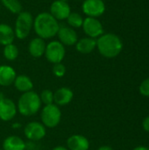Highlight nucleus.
I'll return each instance as SVG.
<instances>
[{"instance_id": "cd10ccee", "label": "nucleus", "mask_w": 149, "mask_h": 150, "mask_svg": "<svg viewBox=\"0 0 149 150\" xmlns=\"http://www.w3.org/2000/svg\"><path fill=\"white\" fill-rule=\"evenodd\" d=\"M133 150H149V148L145 147V146H138V147L134 148Z\"/></svg>"}, {"instance_id": "2eb2a0df", "label": "nucleus", "mask_w": 149, "mask_h": 150, "mask_svg": "<svg viewBox=\"0 0 149 150\" xmlns=\"http://www.w3.org/2000/svg\"><path fill=\"white\" fill-rule=\"evenodd\" d=\"M47 44L45 43V40L36 37L31 40L28 45L29 54L34 58H40L45 54Z\"/></svg>"}, {"instance_id": "20e7f679", "label": "nucleus", "mask_w": 149, "mask_h": 150, "mask_svg": "<svg viewBox=\"0 0 149 150\" xmlns=\"http://www.w3.org/2000/svg\"><path fill=\"white\" fill-rule=\"evenodd\" d=\"M33 26V18L29 11H21L15 21V37L24 40L28 37Z\"/></svg>"}, {"instance_id": "b1692460", "label": "nucleus", "mask_w": 149, "mask_h": 150, "mask_svg": "<svg viewBox=\"0 0 149 150\" xmlns=\"http://www.w3.org/2000/svg\"><path fill=\"white\" fill-rule=\"evenodd\" d=\"M40 98L41 103L45 104L46 105H51L54 102V93L50 90H44L41 91Z\"/></svg>"}, {"instance_id": "9b49d317", "label": "nucleus", "mask_w": 149, "mask_h": 150, "mask_svg": "<svg viewBox=\"0 0 149 150\" xmlns=\"http://www.w3.org/2000/svg\"><path fill=\"white\" fill-rule=\"evenodd\" d=\"M17 113V106L15 103L10 99L4 98L0 99V120L3 121L11 120Z\"/></svg>"}, {"instance_id": "aec40b11", "label": "nucleus", "mask_w": 149, "mask_h": 150, "mask_svg": "<svg viewBox=\"0 0 149 150\" xmlns=\"http://www.w3.org/2000/svg\"><path fill=\"white\" fill-rule=\"evenodd\" d=\"M13 83H14L15 88L18 91L23 92V93L30 91L33 88V83H32L31 78L25 75H19V76H16Z\"/></svg>"}, {"instance_id": "7c9ffc66", "label": "nucleus", "mask_w": 149, "mask_h": 150, "mask_svg": "<svg viewBox=\"0 0 149 150\" xmlns=\"http://www.w3.org/2000/svg\"><path fill=\"white\" fill-rule=\"evenodd\" d=\"M19 127H20V124H13V125H12V127H15V128Z\"/></svg>"}, {"instance_id": "7ed1b4c3", "label": "nucleus", "mask_w": 149, "mask_h": 150, "mask_svg": "<svg viewBox=\"0 0 149 150\" xmlns=\"http://www.w3.org/2000/svg\"><path fill=\"white\" fill-rule=\"evenodd\" d=\"M41 107V101L40 96L32 91H27L23 93L18 101V110L20 114L25 117L32 116L36 114Z\"/></svg>"}, {"instance_id": "0eeeda50", "label": "nucleus", "mask_w": 149, "mask_h": 150, "mask_svg": "<svg viewBox=\"0 0 149 150\" xmlns=\"http://www.w3.org/2000/svg\"><path fill=\"white\" fill-rule=\"evenodd\" d=\"M82 28L87 37L97 39L104 34V27L102 23L97 18L87 17L83 18Z\"/></svg>"}, {"instance_id": "f03ea898", "label": "nucleus", "mask_w": 149, "mask_h": 150, "mask_svg": "<svg viewBox=\"0 0 149 150\" xmlns=\"http://www.w3.org/2000/svg\"><path fill=\"white\" fill-rule=\"evenodd\" d=\"M97 48L105 58L117 57L122 51L123 43L120 38L114 33H104L97 39Z\"/></svg>"}, {"instance_id": "6ab92c4d", "label": "nucleus", "mask_w": 149, "mask_h": 150, "mask_svg": "<svg viewBox=\"0 0 149 150\" xmlns=\"http://www.w3.org/2000/svg\"><path fill=\"white\" fill-rule=\"evenodd\" d=\"M14 39V29L7 24H0V45L6 46L11 44Z\"/></svg>"}, {"instance_id": "ddd939ff", "label": "nucleus", "mask_w": 149, "mask_h": 150, "mask_svg": "<svg viewBox=\"0 0 149 150\" xmlns=\"http://www.w3.org/2000/svg\"><path fill=\"white\" fill-rule=\"evenodd\" d=\"M68 150H89V140L82 134H73L67 140Z\"/></svg>"}, {"instance_id": "f3484780", "label": "nucleus", "mask_w": 149, "mask_h": 150, "mask_svg": "<svg viewBox=\"0 0 149 150\" xmlns=\"http://www.w3.org/2000/svg\"><path fill=\"white\" fill-rule=\"evenodd\" d=\"M97 47V40L90 37L82 38L76 43V49L81 54H90Z\"/></svg>"}, {"instance_id": "4468645a", "label": "nucleus", "mask_w": 149, "mask_h": 150, "mask_svg": "<svg viewBox=\"0 0 149 150\" xmlns=\"http://www.w3.org/2000/svg\"><path fill=\"white\" fill-rule=\"evenodd\" d=\"M74 93L71 89L68 87L59 88L54 93V102L56 105H66L73 99Z\"/></svg>"}, {"instance_id": "423d86ee", "label": "nucleus", "mask_w": 149, "mask_h": 150, "mask_svg": "<svg viewBox=\"0 0 149 150\" xmlns=\"http://www.w3.org/2000/svg\"><path fill=\"white\" fill-rule=\"evenodd\" d=\"M65 54L66 50L64 45L61 44L60 41L53 40L47 44L44 54L49 62L55 64L62 62L65 57Z\"/></svg>"}, {"instance_id": "1a4fd4ad", "label": "nucleus", "mask_w": 149, "mask_h": 150, "mask_svg": "<svg viewBox=\"0 0 149 150\" xmlns=\"http://www.w3.org/2000/svg\"><path fill=\"white\" fill-rule=\"evenodd\" d=\"M24 134L25 137L32 142L42 140L47 134L45 126L37 121H32L28 123L24 128Z\"/></svg>"}, {"instance_id": "bb28decb", "label": "nucleus", "mask_w": 149, "mask_h": 150, "mask_svg": "<svg viewBox=\"0 0 149 150\" xmlns=\"http://www.w3.org/2000/svg\"><path fill=\"white\" fill-rule=\"evenodd\" d=\"M142 127H143V129L146 132L149 133V116L146 117L143 120V121H142Z\"/></svg>"}, {"instance_id": "2f4dec72", "label": "nucleus", "mask_w": 149, "mask_h": 150, "mask_svg": "<svg viewBox=\"0 0 149 150\" xmlns=\"http://www.w3.org/2000/svg\"><path fill=\"white\" fill-rule=\"evenodd\" d=\"M61 1H63V2H67L68 0H61Z\"/></svg>"}, {"instance_id": "dca6fc26", "label": "nucleus", "mask_w": 149, "mask_h": 150, "mask_svg": "<svg viewBox=\"0 0 149 150\" xmlns=\"http://www.w3.org/2000/svg\"><path fill=\"white\" fill-rule=\"evenodd\" d=\"M17 75L15 69L8 65H0V85L6 87L12 84Z\"/></svg>"}, {"instance_id": "a878e982", "label": "nucleus", "mask_w": 149, "mask_h": 150, "mask_svg": "<svg viewBox=\"0 0 149 150\" xmlns=\"http://www.w3.org/2000/svg\"><path fill=\"white\" fill-rule=\"evenodd\" d=\"M140 93L144 97H149V77L143 80L139 87Z\"/></svg>"}, {"instance_id": "4be33fe9", "label": "nucleus", "mask_w": 149, "mask_h": 150, "mask_svg": "<svg viewBox=\"0 0 149 150\" xmlns=\"http://www.w3.org/2000/svg\"><path fill=\"white\" fill-rule=\"evenodd\" d=\"M4 56L8 61H14L18 56V48L13 43L4 46Z\"/></svg>"}, {"instance_id": "c756f323", "label": "nucleus", "mask_w": 149, "mask_h": 150, "mask_svg": "<svg viewBox=\"0 0 149 150\" xmlns=\"http://www.w3.org/2000/svg\"><path fill=\"white\" fill-rule=\"evenodd\" d=\"M52 150H68V149H66V148H64V147H62V146H58V147L54 148Z\"/></svg>"}, {"instance_id": "412c9836", "label": "nucleus", "mask_w": 149, "mask_h": 150, "mask_svg": "<svg viewBox=\"0 0 149 150\" xmlns=\"http://www.w3.org/2000/svg\"><path fill=\"white\" fill-rule=\"evenodd\" d=\"M1 3L13 14H18L22 11V4L18 0H1Z\"/></svg>"}, {"instance_id": "f257e3e1", "label": "nucleus", "mask_w": 149, "mask_h": 150, "mask_svg": "<svg viewBox=\"0 0 149 150\" xmlns=\"http://www.w3.org/2000/svg\"><path fill=\"white\" fill-rule=\"evenodd\" d=\"M32 28L38 37L48 40L57 35L60 25L49 12H40L33 18Z\"/></svg>"}, {"instance_id": "393cba45", "label": "nucleus", "mask_w": 149, "mask_h": 150, "mask_svg": "<svg viewBox=\"0 0 149 150\" xmlns=\"http://www.w3.org/2000/svg\"><path fill=\"white\" fill-rule=\"evenodd\" d=\"M53 73L56 77H62L66 73V67L61 63H55L53 67Z\"/></svg>"}, {"instance_id": "a211bd4d", "label": "nucleus", "mask_w": 149, "mask_h": 150, "mask_svg": "<svg viewBox=\"0 0 149 150\" xmlns=\"http://www.w3.org/2000/svg\"><path fill=\"white\" fill-rule=\"evenodd\" d=\"M25 142L16 135L8 136L3 142L4 150H25Z\"/></svg>"}, {"instance_id": "473e14b6", "label": "nucleus", "mask_w": 149, "mask_h": 150, "mask_svg": "<svg viewBox=\"0 0 149 150\" xmlns=\"http://www.w3.org/2000/svg\"><path fill=\"white\" fill-rule=\"evenodd\" d=\"M0 150H1V149H0Z\"/></svg>"}, {"instance_id": "9d476101", "label": "nucleus", "mask_w": 149, "mask_h": 150, "mask_svg": "<svg viewBox=\"0 0 149 150\" xmlns=\"http://www.w3.org/2000/svg\"><path fill=\"white\" fill-rule=\"evenodd\" d=\"M70 12H71V9H70L69 4L67 2L55 0L52 3L50 6L49 13L58 21L67 19Z\"/></svg>"}, {"instance_id": "f8f14e48", "label": "nucleus", "mask_w": 149, "mask_h": 150, "mask_svg": "<svg viewBox=\"0 0 149 150\" xmlns=\"http://www.w3.org/2000/svg\"><path fill=\"white\" fill-rule=\"evenodd\" d=\"M57 36L59 38V41L64 46H73L78 40V36L74 28L67 25L60 26Z\"/></svg>"}, {"instance_id": "39448f33", "label": "nucleus", "mask_w": 149, "mask_h": 150, "mask_svg": "<svg viewBox=\"0 0 149 150\" xmlns=\"http://www.w3.org/2000/svg\"><path fill=\"white\" fill-rule=\"evenodd\" d=\"M42 124L49 128H54L59 125L61 120V112L58 105L54 104L46 105L40 114Z\"/></svg>"}, {"instance_id": "6e6552de", "label": "nucleus", "mask_w": 149, "mask_h": 150, "mask_svg": "<svg viewBox=\"0 0 149 150\" xmlns=\"http://www.w3.org/2000/svg\"><path fill=\"white\" fill-rule=\"evenodd\" d=\"M82 10L87 17L98 18L105 13V4L103 0H84Z\"/></svg>"}, {"instance_id": "c85d7f7f", "label": "nucleus", "mask_w": 149, "mask_h": 150, "mask_svg": "<svg viewBox=\"0 0 149 150\" xmlns=\"http://www.w3.org/2000/svg\"><path fill=\"white\" fill-rule=\"evenodd\" d=\"M97 150H114L112 147H110V146H102V147H100L99 149Z\"/></svg>"}, {"instance_id": "5701e85b", "label": "nucleus", "mask_w": 149, "mask_h": 150, "mask_svg": "<svg viewBox=\"0 0 149 150\" xmlns=\"http://www.w3.org/2000/svg\"><path fill=\"white\" fill-rule=\"evenodd\" d=\"M67 22L68 25L72 28H80L83 23V18L77 12H70L67 18Z\"/></svg>"}]
</instances>
